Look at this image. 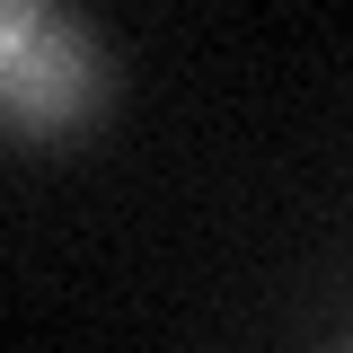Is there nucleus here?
Returning <instances> with one entry per match:
<instances>
[{
	"instance_id": "nucleus-1",
	"label": "nucleus",
	"mask_w": 353,
	"mask_h": 353,
	"mask_svg": "<svg viewBox=\"0 0 353 353\" xmlns=\"http://www.w3.org/2000/svg\"><path fill=\"white\" fill-rule=\"evenodd\" d=\"M106 97V53L80 18L44 9V0H9L0 9V106H9V132H71L97 115Z\"/></svg>"
}]
</instances>
